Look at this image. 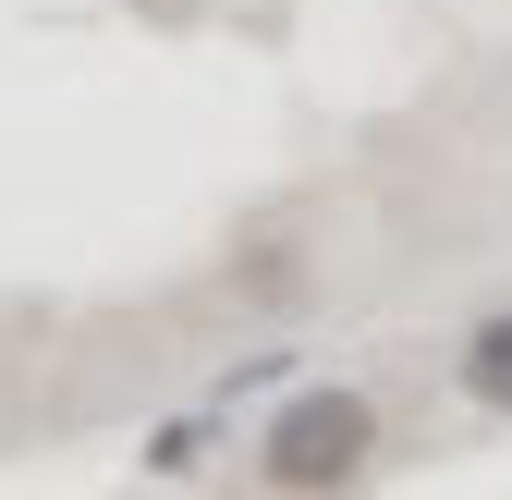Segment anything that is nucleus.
I'll list each match as a JSON object with an SVG mask.
<instances>
[{"label":"nucleus","instance_id":"obj_1","mask_svg":"<svg viewBox=\"0 0 512 500\" xmlns=\"http://www.w3.org/2000/svg\"><path fill=\"white\" fill-rule=\"evenodd\" d=\"M378 464V403L342 391V379H293L269 403V427H256V476H269L281 500H330Z\"/></svg>","mask_w":512,"mask_h":500},{"label":"nucleus","instance_id":"obj_4","mask_svg":"<svg viewBox=\"0 0 512 500\" xmlns=\"http://www.w3.org/2000/svg\"><path fill=\"white\" fill-rule=\"evenodd\" d=\"M269 391H293V342H269V354H244V366H220V391H208V403L232 415V403H269Z\"/></svg>","mask_w":512,"mask_h":500},{"label":"nucleus","instance_id":"obj_3","mask_svg":"<svg viewBox=\"0 0 512 500\" xmlns=\"http://www.w3.org/2000/svg\"><path fill=\"white\" fill-rule=\"evenodd\" d=\"M208 452H220V403H183V415L147 427V452H135V464H147V476H196Z\"/></svg>","mask_w":512,"mask_h":500},{"label":"nucleus","instance_id":"obj_2","mask_svg":"<svg viewBox=\"0 0 512 500\" xmlns=\"http://www.w3.org/2000/svg\"><path fill=\"white\" fill-rule=\"evenodd\" d=\"M452 391H464L476 415H500V427H512V305L464 330V354H452Z\"/></svg>","mask_w":512,"mask_h":500}]
</instances>
